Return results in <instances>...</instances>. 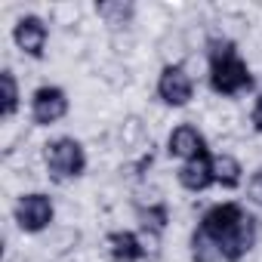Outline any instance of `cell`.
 I'll return each mask as SVG.
<instances>
[{
    "mask_svg": "<svg viewBox=\"0 0 262 262\" xmlns=\"http://www.w3.org/2000/svg\"><path fill=\"white\" fill-rule=\"evenodd\" d=\"M59 219V204L53 194L31 188L13 198V225L22 234H47L56 228Z\"/></svg>",
    "mask_w": 262,
    "mask_h": 262,
    "instance_id": "2",
    "label": "cell"
},
{
    "mask_svg": "<svg viewBox=\"0 0 262 262\" xmlns=\"http://www.w3.org/2000/svg\"><path fill=\"white\" fill-rule=\"evenodd\" d=\"M40 259L47 262H62L68 259L71 253H77L83 247V228L80 225H56L53 231H47V241L40 244Z\"/></svg>",
    "mask_w": 262,
    "mask_h": 262,
    "instance_id": "8",
    "label": "cell"
},
{
    "mask_svg": "<svg viewBox=\"0 0 262 262\" xmlns=\"http://www.w3.org/2000/svg\"><path fill=\"white\" fill-rule=\"evenodd\" d=\"M188 259L191 262H225L219 241L213 234H207L201 225H194L188 234Z\"/></svg>",
    "mask_w": 262,
    "mask_h": 262,
    "instance_id": "14",
    "label": "cell"
},
{
    "mask_svg": "<svg viewBox=\"0 0 262 262\" xmlns=\"http://www.w3.org/2000/svg\"><path fill=\"white\" fill-rule=\"evenodd\" d=\"M136 237H139L142 259H145V262H161V256H164V234H161V231L136 228Z\"/></svg>",
    "mask_w": 262,
    "mask_h": 262,
    "instance_id": "17",
    "label": "cell"
},
{
    "mask_svg": "<svg viewBox=\"0 0 262 262\" xmlns=\"http://www.w3.org/2000/svg\"><path fill=\"white\" fill-rule=\"evenodd\" d=\"M83 16H86V7L74 4V0H65V4H53V7L47 10V22L59 25L62 31H74V28L83 22Z\"/></svg>",
    "mask_w": 262,
    "mask_h": 262,
    "instance_id": "16",
    "label": "cell"
},
{
    "mask_svg": "<svg viewBox=\"0 0 262 262\" xmlns=\"http://www.w3.org/2000/svg\"><path fill=\"white\" fill-rule=\"evenodd\" d=\"M155 56L161 59V68H167V65H185V59L191 56V50H188V43H185L182 28L173 25L164 37H158V40H155Z\"/></svg>",
    "mask_w": 262,
    "mask_h": 262,
    "instance_id": "13",
    "label": "cell"
},
{
    "mask_svg": "<svg viewBox=\"0 0 262 262\" xmlns=\"http://www.w3.org/2000/svg\"><path fill=\"white\" fill-rule=\"evenodd\" d=\"M198 96V80L182 65H167L158 71L155 80V99L164 108H191Z\"/></svg>",
    "mask_w": 262,
    "mask_h": 262,
    "instance_id": "4",
    "label": "cell"
},
{
    "mask_svg": "<svg viewBox=\"0 0 262 262\" xmlns=\"http://www.w3.org/2000/svg\"><path fill=\"white\" fill-rule=\"evenodd\" d=\"M136 13L139 7L129 4V0H102V4H96V19L102 22L105 34L136 31Z\"/></svg>",
    "mask_w": 262,
    "mask_h": 262,
    "instance_id": "9",
    "label": "cell"
},
{
    "mask_svg": "<svg viewBox=\"0 0 262 262\" xmlns=\"http://www.w3.org/2000/svg\"><path fill=\"white\" fill-rule=\"evenodd\" d=\"M210 167H213V185L219 188H237L244 182V161L237 155L210 151Z\"/></svg>",
    "mask_w": 262,
    "mask_h": 262,
    "instance_id": "12",
    "label": "cell"
},
{
    "mask_svg": "<svg viewBox=\"0 0 262 262\" xmlns=\"http://www.w3.org/2000/svg\"><path fill=\"white\" fill-rule=\"evenodd\" d=\"M210 155V139L194 120H179L170 133H167V158L185 164Z\"/></svg>",
    "mask_w": 262,
    "mask_h": 262,
    "instance_id": "6",
    "label": "cell"
},
{
    "mask_svg": "<svg viewBox=\"0 0 262 262\" xmlns=\"http://www.w3.org/2000/svg\"><path fill=\"white\" fill-rule=\"evenodd\" d=\"M176 185L188 194H204L213 185V167H210V155L198 158V161H185L176 170Z\"/></svg>",
    "mask_w": 262,
    "mask_h": 262,
    "instance_id": "11",
    "label": "cell"
},
{
    "mask_svg": "<svg viewBox=\"0 0 262 262\" xmlns=\"http://www.w3.org/2000/svg\"><path fill=\"white\" fill-rule=\"evenodd\" d=\"M244 194H247V201H250L253 207H259V210H262V164L250 170L247 185H244Z\"/></svg>",
    "mask_w": 262,
    "mask_h": 262,
    "instance_id": "18",
    "label": "cell"
},
{
    "mask_svg": "<svg viewBox=\"0 0 262 262\" xmlns=\"http://www.w3.org/2000/svg\"><path fill=\"white\" fill-rule=\"evenodd\" d=\"M10 37H13V47L19 50V56L40 62L47 56V47H50V22H47V16L28 10L16 19Z\"/></svg>",
    "mask_w": 262,
    "mask_h": 262,
    "instance_id": "5",
    "label": "cell"
},
{
    "mask_svg": "<svg viewBox=\"0 0 262 262\" xmlns=\"http://www.w3.org/2000/svg\"><path fill=\"white\" fill-rule=\"evenodd\" d=\"M102 253L108 262H145L139 250V237L129 228H111L102 237Z\"/></svg>",
    "mask_w": 262,
    "mask_h": 262,
    "instance_id": "10",
    "label": "cell"
},
{
    "mask_svg": "<svg viewBox=\"0 0 262 262\" xmlns=\"http://www.w3.org/2000/svg\"><path fill=\"white\" fill-rule=\"evenodd\" d=\"M68 114H71V96H68L65 86H59V83H40L31 93L28 117H31L34 126H40V129L59 126Z\"/></svg>",
    "mask_w": 262,
    "mask_h": 262,
    "instance_id": "3",
    "label": "cell"
},
{
    "mask_svg": "<svg viewBox=\"0 0 262 262\" xmlns=\"http://www.w3.org/2000/svg\"><path fill=\"white\" fill-rule=\"evenodd\" d=\"M90 170V148L77 136H56L43 145V173L56 185H68Z\"/></svg>",
    "mask_w": 262,
    "mask_h": 262,
    "instance_id": "1",
    "label": "cell"
},
{
    "mask_svg": "<svg viewBox=\"0 0 262 262\" xmlns=\"http://www.w3.org/2000/svg\"><path fill=\"white\" fill-rule=\"evenodd\" d=\"M250 126H253L256 136H262V90H256V99L250 108Z\"/></svg>",
    "mask_w": 262,
    "mask_h": 262,
    "instance_id": "19",
    "label": "cell"
},
{
    "mask_svg": "<svg viewBox=\"0 0 262 262\" xmlns=\"http://www.w3.org/2000/svg\"><path fill=\"white\" fill-rule=\"evenodd\" d=\"M0 86H4V102H0V117L4 120H16L19 108H22V83L16 77V71L7 65L4 71H0Z\"/></svg>",
    "mask_w": 262,
    "mask_h": 262,
    "instance_id": "15",
    "label": "cell"
},
{
    "mask_svg": "<svg viewBox=\"0 0 262 262\" xmlns=\"http://www.w3.org/2000/svg\"><path fill=\"white\" fill-rule=\"evenodd\" d=\"M244 216H247V207H241L237 201H219V204H210V207L198 216V225H201L207 234H213L216 241H222V237H228V234L241 225Z\"/></svg>",
    "mask_w": 262,
    "mask_h": 262,
    "instance_id": "7",
    "label": "cell"
}]
</instances>
